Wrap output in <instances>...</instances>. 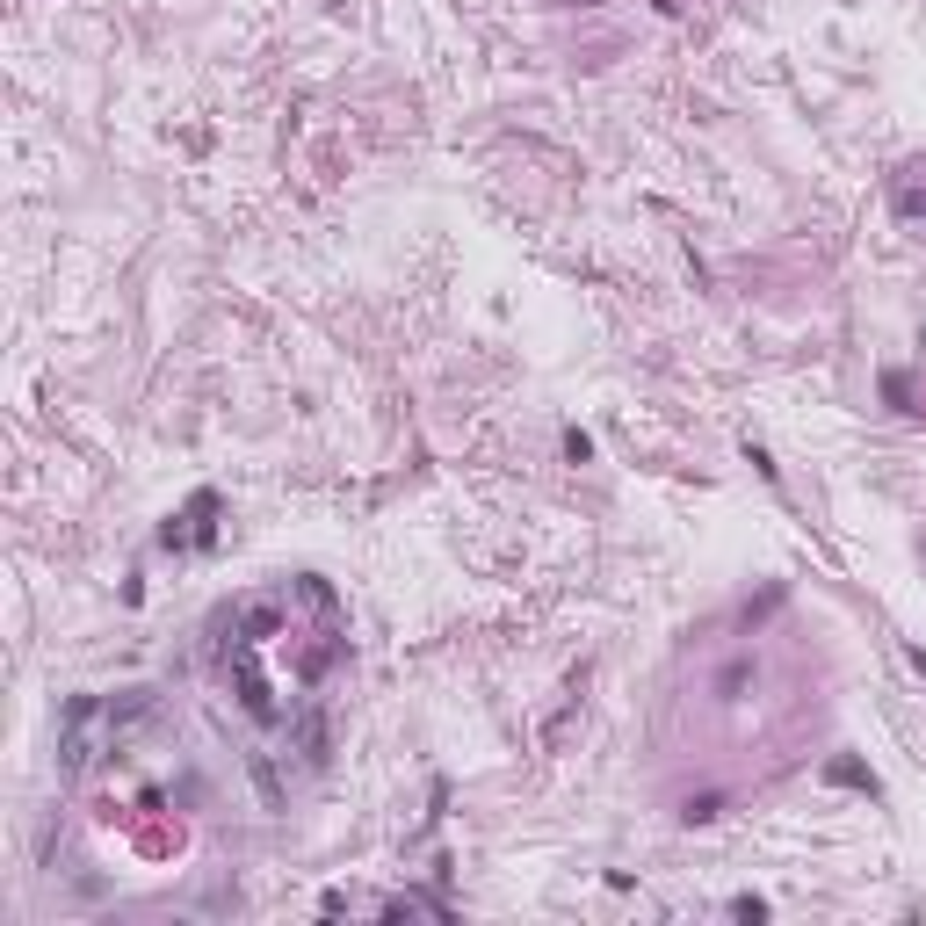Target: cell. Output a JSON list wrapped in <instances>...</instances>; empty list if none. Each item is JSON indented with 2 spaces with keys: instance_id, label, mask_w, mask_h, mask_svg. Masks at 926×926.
I'll return each instance as SVG.
<instances>
[{
  "instance_id": "cell-2",
  "label": "cell",
  "mask_w": 926,
  "mask_h": 926,
  "mask_svg": "<svg viewBox=\"0 0 926 926\" xmlns=\"http://www.w3.org/2000/svg\"><path fill=\"white\" fill-rule=\"evenodd\" d=\"M746 681H753V666H746V659H738V666H724V673H717V695L731 702V695H738V688H746Z\"/></svg>"
},
{
  "instance_id": "cell-1",
  "label": "cell",
  "mask_w": 926,
  "mask_h": 926,
  "mask_svg": "<svg viewBox=\"0 0 926 926\" xmlns=\"http://www.w3.org/2000/svg\"><path fill=\"white\" fill-rule=\"evenodd\" d=\"M681 818H688V825H709V818H724V796H688V804H681Z\"/></svg>"
}]
</instances>
